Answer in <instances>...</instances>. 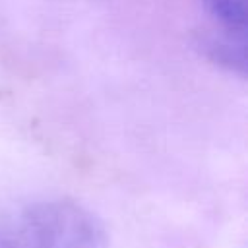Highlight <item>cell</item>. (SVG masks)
<instances>
[{
	"instance_id": "cell-1",
	"label": "cell",
	"mask_w": 248,
	"mask_h": 248,
	"mask_svg": "<svg viewBox=\"0 0 248 248\" xmlns=\"http://www.w3.org/2000/svg\"><path fill=\"white\" fill-rule=\"evenodd\" d=\"M0 248H107V232L87 207L50 200L21 209L6 223Z\"/></svg>"
},
{
	"instance_id": "cell-2",
	"label": "cell",
	"mask_w": 248,
	"mask_h": 248,
	"mask_svg": "<svg viewBox=\"0 0 248 248\" xmlns=\"http://www.w3.org/2000/svg\"><path fill=\"white\" fill-rule=\"evenodd\" d=\"M213 21V31L246 35L248 0H198Z\"/></svg>"
}]
</instances>
